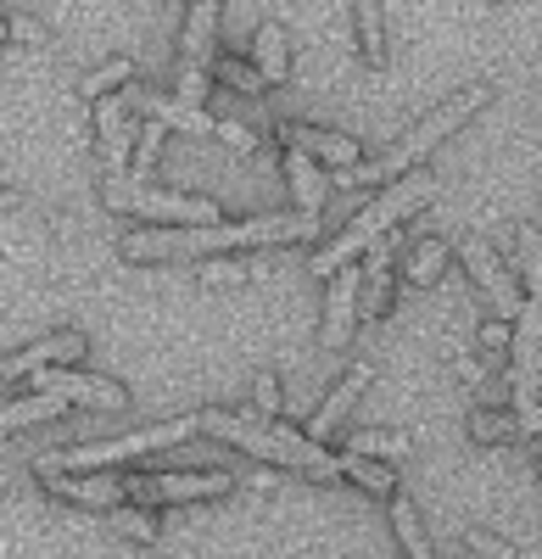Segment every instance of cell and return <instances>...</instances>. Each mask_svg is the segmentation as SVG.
<instances>
[{
	"label": "cell",
	"mask_w": 542,
	"mask_h": 559,
	"mask_svg": "<svg viewBox=\"0 0 542 559\" xmlns=\"http://www.w3.org/2000/svg\"><path fill=\"white\" fill-rule=\"evenodd\" d=\"M196 431H202V414H179V419H162V426L129 431V437H101V442L51 453V459H39V476H89V471H107V464H129V459L157 453V448H173Z\"/></svg>",
	"instance_id": "cell-6"
},
{
	"label": "cell",
	"mask_w": 542,
	"mask_h": 559,
	"mask_svg": "<svg viewBox=\"0 0 542 559\" xmlns=\"http://www.w3.org/2000/svg\"><path fill=\"white\" fill-rule=\"evenodd\" d=\"M45 487L51 492H62V498H73V503H89V509H118V503H129V487H123V476H45Z\"/></svg>",
	"instance_id": "cell-16"
},
{
	"label": "cell",
	"mask_w": 542,
	"mask_h": 559,
	"mask_svg": "<svg viewBox=\"0 0 542 559\" xmlns=\"http://www.w3.org/2000/svg\"><path fill=\"white\" fill-rule=\"evenodd\" d=\"M252 62H257L263 84H286V73H291V51H286V28H280V23H257Z\"/></svg>",
	"instance_id": "cell-18"
},
{
	"label": "cell",
	"mask_w": 542,
	"mask_h": 559,
	"mask_svg": "<svg viewBox=\"0 0 542 559\" xmlns=\"http://www.w3.org/2000/svg\"><path fill=\"white\" fill-rule=\"evenodd\" d=\"M236 476H224V471H202V476H123L129 487V503H191V498H218V492H230Z\"/></svg>",
	"instance_id": "cell-8"
},
{
	"label": "cell",
	"mask_w": 542,
	"mask_h": 559,
	"mask_svg": "<svg viewBox=\"0 0 542 559\" xmlns=\"http://www.w3.org/2000/svg\"><path fill=\"white\" fill-rule=\"evenodd\" d=\"M370 381H375V364H370V358H358V364L347 369V376L336 381V392H330L320 408H313V419H308V437H313V442H325V437L341 426V419H347V408L358 403V392H364Z\"/></svg>",
	"instance_id": "cell-15"
},
{
	"label": "cell",
	"mask_w": 542,
	"mask_h": 559,
	"mask_svg": "<svg viewBox=\"0 0 542 559\" xmlns=\"http://www.w3.org/2000/svg\"><path fill=\"white\" fill-rule=\"evenodd\" d=\"M129 79H134V62H129V57H112V62H101L96 73L79 79V96H84V102H107V96H118V90H129Z\"/></svg>",
	"instance_id": "cell-20"
},
{
	"label": "cell",
	"mask_w": 542,
	"mask_h": 559,
	"mask_svg": "<svg viewBox=\"0 0 542 559\" xmlns=\"http://www.w3.org/2000/svg\"><path fill=\"white\" fill-rule=\"evenodd\" d=\"M286 168H291V191H297V207L313 213V218H325V191H330V179H325V163H313L302 152H286Z\"/></svg>",
	"instance_id": "cell-17"
},
{
	"label": "cell",
	"mask_w": 542,
	"mask_h": 559,
	"mask_svg": "<svg viewBox=\"0 0 542 559\" xmlns=\"http://www.w3.org/2000/svg\"><path fill=\"white\" fill-rule=\"evenodd\" d=\"M101 521L118 537H129V543H157V515H152V509H141V503H118V509H107Z\"/></svg>",
	"instance_id": "cell-21"
},
{
	"label": "cell",
	"mask_w": 542,
	"mask_h": 559,
	"mask_svg": "<svg viewBox=\"0 0 542 559\" xmlns=\"http://www.w3.org/2000/svg\"><path fill=\"white\" fill-rule=\"evenodd\" d=\"M202 431L236 442V448H246V453H257V459H275V464H286V471L320 476V481L347 476L341 453H330L325 442H313L308 431L280 426V419H263L257 408H241V414H230V408H202Z\"/></svg>",
	"instance_id": "cell-2"
},
{
	"label": "cell",
	"mask_w": 542,
	"mask_h": 559,
	"mask_svg": "<svg viewBox=\"0 0 542 559\" xmlns=\"http://www.w3.org/2000/svg\"><path fill=\"white\" fill-rule=\"evenodd\" d=\"M442 191V179L436 174H425V168H414L409 179H397V185H386V191L370 202V207H358L352 218H347V229L336 241H325L320 252H313V274L320 280H336L341 269H347V258H364L375 241H386L392 229H397V218H409V213H420L431 197Z\"/></svg>",
	"instance_id": "cell-3"
},
{
	"label": "cell",
	"mask_w": 542,
	"mask_h": 559,
	"mask_svg": "<svg viewBox=\"0 0 542 559\" xmlns=\"http://www.w3.org/2000/svg\"><path fill=\"white\" fill-rule=\"evenodd\" d=\"M79 358H84V336H79V331H51V336H39L34 347H23V353L7 358V381L39 376V369H68V364H79Z\"/></svg>",
	"instance_id": "cell-12"
},
{
	"label": "cell",
	"mask_w": 542,
	"mask_h": 559,
	"mask_svg": "<svg viewBox=\"0 0 542 559\" xmlns=\"http://www.w3.org/2000/svg\"><path fill=\"white\" fill-rule=\"evenodd\" d=\"M392 308V274H364V297H358V319H381Z\"/></svg>",
	"instance_id": "cell-28"
},
{
	"label": "cell",
	"mask_w": 542,
	"mask_h": 559,
	"mask_svg": "<svg viewBox=\"0 0 542 559\" xmlns=\"http://www.w3.org/2000/svg\"><path fill=\"white\" fill-rule=\"evenodd\" d=\"M218 73L230 79L236 90H246V96H257V90H263V73H257V62H246V57H224Z\"/></svg>",
	"instance_id": "cell-29"
},
{
	"label": "cell",
	"mask_w": 542,
	"mask_h": 559,
	"mask_svg": "<svg viewBox=\"0 0 542 559\" xmlns=\"http://www.w3.org/2000/svg\"><path fill=\"white\" fill-rule=\"evenodd\" d=\"M252 408H257L263 419H280V381L268 376V369H263V376L252 381Z\"/></svg>",
	"instance_id": "cell-30"
},
{
	"label": "cell",
	"mask_w": 542,
	"mask_h": 559,
	"mask_svg": "<svg viewBox=\"0 0 542 559\" xmlns=\"http://www.w3.org/2000/svg\"><path fill=\"white\" fill-rule=\"evenodd\" d=\"M392 526H397L402 548H409V559H436V554H431V543H425V526H420V515H414V503H409V498H392Z\"/></svg>",
	"instance_id": "cell-25"
},
{
	"label": "cell",
	"mask_w": 542,
	"mask_h": 559,
	"mask_svg": "<svg viewBox=\"0 0 542 559\" xmlns=\"http://www.w3.org/2000/svg\"><path fill=\"white\" fill-rule=\"evenodd\" d=\"M107 207L118 213H141V218H157V224H218V202L207 197H173V191H152V185H107Z\"/></svg>",
	"instance_id": "cell-7"
},
{
	"label": "cell",
	"mask_w": 542,
	"mask_h": 559,
	"mask_svg": "<svg viewBox=\"0 0 542 559\" xmlns=\"http://www.w3.org/2000/svg\"><path fill=\"white\" fill-rule=\"evenodd\" d=\"M486 102H492V84H465L459 96H447L442 107H431V112H425L409 134H402L386 157L358 163V168H341V174H336V185H397V179H409V174H414V168L442 146V140L454 134V129H465Z\"/></svg>",
	"instance_id": "cell-4"
},
{
	"label": "cell",
	"mask_w": 542,
	"mask_h": 559,
	"mask_svg": "<svg viewBox=\"0 0 542 559\" xmlns=\"http://www.w3.org/2000/svg\"><path fill=\"white\" fill-rule=\"evenodd\" d=\"M358 297H364V269H341L330 280V297H325V324H320V342L325 353H341L352 324H358Z\"/></svg>",
	"instance_id": "cell-10"
},
{
	"label": "cell",
	"mask_w": 542,
	"mask_h": 559,
	"mask_svg": "<svg viewBox=\"0 0 542 559\" xmlns=\"http://www.w3.org/2000/svg\"><path fill=\"white\" fill-rule=\"evenodd\" d=\"M352 23H358V45H364V57L381 68L386 62V7H381V0H358Z\"/></svg>",
	"instance_id": "cell-19"
},
{
	"label": "cell",
	"mask_w": 542,
	"mask_h": 559,
	"mask_svg": "<svg viewBox=\"0 0 542 559\" xmlns=\"http://www.w3.org/2000/svg\"><path fill=\"white\" fill-rule=\"evenodd\" d=\"M459 258H465V263H470V274L481 280V292H486L492 302H498V308H504V319L515 324V319H520V308H526V297H520V286H515V274H509L498 258H492V247H486V241H475V236H465V241H459Z\"/></svg>",
	"instance_id": "cell-9"
},
{
	"label": "cell",
	"mask_w": 542,
	"mask_h": 559,
	"mask_svg": "<svg viewBox=\"0 0 542 559\" xmlns=\"http://www.w3.org/2000/svg\"><path fill=\"white\" fill-rule=\"evenodd\" d=\"M341 453H358V459H402V453H409V437H392V431H358V437H347Z\"/></svg>",
	"instance_id": "cell-26"
},
{
	"label": "cell",
	"mask_w": 542,
	"mask_h": 559,
	"mask_svg": "<svg viewBox=\"0 0 542 559\" xmlns=\"http://www.w3.org/2000/svg\"><path fill=\"white\" fill-rule=\"evenodd\" d=\"M320 236L313 213H257L236 224H191V229H134L123 236V258H207L230 247H275V241H308Z\"/></svg>",
	"instance_id": "cell-1"
},
{
	"label": "cell",
	"mask_w": 542,
	"mask_h": 559,
	"mask_svg": "<svg viewBox=\"0 0 542 559\" xmlns=\"http://www.w3.org/2000/svg\"><path fill=\"white\" fill-rule=\"evenodd\" d=\"M509 342H515V324H509V319H492V324H481V347L504 353Z\"/></svg>",
	"instance_id": "cell-31"
},
{
	"label": "cell",
	"mask_w": 542,
	"mask_h": 559,
	"mask_svg": "<svg viewBox=\"0 0 542 559\" xmlns=\"http://www.w3.org/2000/svg\"><path fill=\"white\" fill-rule=\"evenodd\" d=\"M465 543H470V548H481V554H492V559H515V548H509V543L486 537V532H475V526H465Z\"/></svg>",
	"instance_id": "cell-33"
},
{
	"label": "cell",
	"mask_w": 542,
	"mask_h": 559,
	"mask_svg": "<svg viewBox=\"0 0 542 559\" xmlns=\"http://www.w3.org/2000/svg\"><path fill=\"white\" fill-rule=\"evenodd\" d=\"M447 252H454V247L436 241V236H431V241H420V247H414V258L402 263V280H409V286H431V280L447 269Z\"/></svg>",
	"instance_id": "cell-23"
},
{
	"label": "cell",
	"mask_w": 542,
	"mask_h": 559,
	"mask_svg": "<svg viewBox=\"0 0 542 559\" xmlns=\"http://www.w3.org/2000/svg\"><path fill=\"white\" fill-rule=\"evenodd\" d=\"M470 437H475V442H515V437H526V431H520V414L475 408V414H470Z\"/></svg>",
	"instance_id": "cell-24"
},
{
	"label": "cell",
	"mask_w": 542,
	"mask_h": 559,
	"mask_svg": "<svg viewBox=\"0 0 542 559\" xmlns=\"http://www.w3.org/2000/svg\"><path fill=\"white\" fill-rule=\"evenodd\" d=\"M218 23H224V7H213V0H196V7L185 12V39H179V73H207V68H213Z\"/></svg>",
	"instance_id": "cell-14"
},
{
	"label": "cell",
	"mask_w": 542,
	"mask_h": 559,
	"mask_svg": "<svg viewBox=\"0 0 542 559\" xmlns=\"http://www.w3.org/2000/svg\"><path fill=\"white\" fill-rule=\"evenodd\" d=\"M218 134L230 140L236 152H252V129H246V123H218Z\"/></svg>",
	"instance_id": "cell-34"
},
{
	"label": "cell",
	"mask_w": 542,
	"mask_h": 559,
	"mask_svg": "<svg viewBox=\"0 0 542 559\" xmlns=\"http://www.w3.org/2000/svg\"><path fill=\"white\" fill-rule=\"evenodd\" d=\"M286 152H302L313 163H330L336 174L341 168H358V140L352 134H336V129H313V123H275Z\"/></svg>",
	"instance_id": "cell-11"
},
{
	"label": "cell",
	"mask_w": 542,
	"mask_h": 559,
	"mask_svg": "<svg viewBox=\"0 0 542 559\" xmlns=\"http://www.w3.org/2000/svg\"><path fill=\"white\" fill-rule=\"evenodd\" d=\"M96 123H101V152H107V174H112V185L134 168L129 157H134V123H129V96H107L101 102V112H96Z\"/></svg>",
	"instance_id": "cell-13"
},
{
	"label": "cell",
	"mask_w": 542,
	"mask_h": 559,
	"mask_svg": "<svg viewBox=\"0 0 542 559\" xmlns=\"http://www.w3.org/2000/svg\"><path fill=\"white\" fill-rule=\"evenodd\" d=\"M341 464H347V476H352L358 487H370L375 498H392V471H386V464L358 459V453H341Z\"/></svg>",
	"instance_id": "cell-27"
},
{
	"label": "cell",
	"mask_w": 542,
	"mask_h": 559,
	"mask_svg": "<svg viewBox=\"0 0 542 559\" xmlns=\"http://www.w3.org/2000/svg\"><path fill=\"white\" fill-rule=\"evenodd\" d=\"M252 263H241V258H213V263H202V280H241Z\"/></svg>",
	"instance_id": "cell-32"
},
{
	"label": "cell",
	"mask_w": 542,
	"mask_h": 559,
	"mask_svg": "<svg viewBox=\"0 0 542 559\" xmlns=\"http://www.w3.org/2000/svg\"><path fill=\"white\" fill-rule=\"evenodd\" d=\"M520 263H526V308L515 319V353H509V403L537 408L542 403V236L520 224Z\"/></svg>",
	"instance_id": "cell-5"
},
{
	"label": "cell",
	"mask_w": 542,
	"mask_h": 559,
	"mask_svg": "<svg viewBox=\"0 0 542 559\" xmlns=\"http://www.w3.org/2000/svg\"><path fill=\"white\" fill-rule=\"evenodd\" d=\"M68 408H73V403L57 397V392L17 397V403H7V431H23V426H34V419H51V414H68Z\"/></svg>",
	"instance_id": "cell-22"
}]
</instances>
